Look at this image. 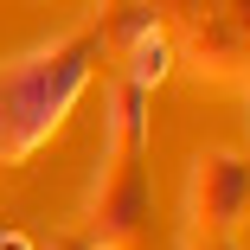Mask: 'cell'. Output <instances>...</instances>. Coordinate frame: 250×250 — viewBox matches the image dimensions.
Returning a JSON list of instances; mask_svg holds the SVG:
<instances>
[{
    "instance_id": "obj_5",
    "label": "cell",
    "mask_w": 250,
    "mask_h": 250,
    "mask_svg": "<svg viewBox=\"0 0 250 250\" xmlns=\"http://www.w3.org/2000/svg\"><path fill=\"white\" fill-rule=\"evenodd\" d=\"M167 64H173V45H167V32L147 20L135 39H128V83H141V90H154L161 77H167Z\"/></svg>"
},
{
    "instance_id": "obj_2",
    "label": "cell",
    "mask_w": 250,
    "mask_h": 250,
    "mask_svg": "<svg viewBox=\"0 0 250 250\" xmlns=\"http://www.w3.org/2000/svg\"><path fill=\"white\" fill-rule=\"evenodd\" d=\"M96 244L103 250H154V192H147L141 147L109 141V173L96 192Z\"/></svg>"
},
{
    "instance_id": "obj_7",
    "label": "cell",
    "mask_w": 250,
    "mask_h": 250,
    "mask_svg": "<svg viewBox=\"0 0 250 250\" xmlns=\"http://www.w3.org/2000/svg\"><path fill=\"white\" fill-rule=\"evenodd\" d=\"M0 154H7V122H0Z\"/></svg>"
},
{
    "instance_id": "obj_4",
    "label": "cell",
    "mask_w": 250,
    "mask_h": 250,
    "mask_svg": "<svg viewBox=\"0 0 250 250\" xmlns=\"http://www.w3.org/2000/svg\"><path fill=\"white\" fill-rule=\"evenodd\" d=\"M192 64L206 77H237L250 71V0H212L192 13Z\"/></svg>"
},
{
    "instance_id": "obj_6",
    "label": "cell",
    "mask_w": 250,
    "mask_h": 250,
    "mask_svg": "<svg viewBox=\"0 0 250 250\" xmlns=\"http://www.w3.org/2000/svg\"><path fill=\"white\" fill-rule=\"evenodd\" d=\"M0 250H32V244H26L20 231H7V237H0Z\"/></svg>"
},
{
    "instance_id": "obj_1",
    "label": "cell",
    "mask_w": 250,
    "mask_h": 250,
    "mask_svg": "<svg viewBox=\"0 0 250 250\" xmlns=\"http://www.w3.org/2000/svg\"><path fill=\"white\" fill-rule=\"evenodd\" d=\"M90 58H96V39L77 32V39H58L45 52L20 58L13 71H0V122H7V154H32V147L52 135L77 90L90 83Z\"/></svg>"
},
{
    "instance_id": "obj_3",
    "label": "cell",
    "mask_w": 250,
    "mask_h": 250,
    "mask_svg": "<svg viewBox=\"0 0 250 250\" xmlns=\"http://www.w3.org/2000/svg\"><path fill=\"white\" fill-rule=\"evenodd\" d=\"M250 212V161L244 154H199L192 161V225L231 237Z\"/></svg>"
}]
</instances>
